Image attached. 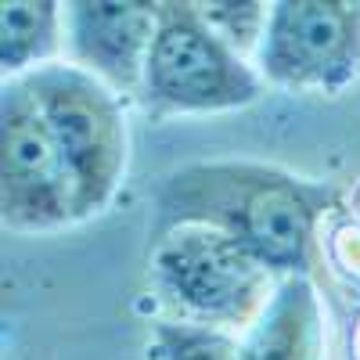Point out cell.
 Masks as SVG:
<instances>
[{"mask_svg":"<svg viewBox=\"0 0 360 360\" xmlns=\"http://www.w3.org/2000/svg\"><path fill=\"white\" fill-rule=\"evenodd\" d=\"M335 202V184L295 176L281 166L245 159L191 162L159 184L148 238L188 224L213 227L256 252L278 278H292L310 274L317 224Z\"/></svg>","mask_w":360,"mask_h":360,"instance_id":"6da1fadb","label":"cell"},{"mask_svg":"<svg viewBox=\"0 0 360 360\" xmlns=\"http://www.w3.org/2000/svg\"><path fill=\"white\" fill-rule=\"evenodd\" d=\"M148 278L180 321L209 328L252 324L281 281L242 242L198 224L152 238Z\"/></svg>","mask_w":360,"mask_h":360,"instance_id":"7a4b0ae2","label":"cell"},{"mask_svg":"<svg viewBox=\"0 0 360 360\" xmlns=\"http://www.w3.org/2000/svg\"><path fill=\"white\" fill-rule=\"evenodd\" d=\"M25 79L58 141L76 188L79 220L101 217L127 176L130 134L115 90L72 62L44 65Z\"/></svg>","mask_w":360,"mask_h":360,"instance_id":"3957f363","label":"cell"},{"mask_svg":"<svg viewBox=\"0 0 360 360\" xmlns=\"http://www.w3.org/2000/svg\"><path fill=\"white\" fill-rule=\"evenodd\" d=\"M263 76L238 54L198 4H159V29L141 98L155 112H231L259 101Z\"/></svg>","mask_w":360,"mask_h":360,"instance_id":"277c9868","label":"cell"},{"mask_svg":"<svg viewBox=\"0 0 360 360\" xmlns=\"http://www.w3.org/2000/svg\"><path fill=\"white\" fill-rule=\"evenodd\" d=\"M0 217L18 234L79 224L65 155L25 79H8L0 90Z\"/></svg>","mask_w":360,"mask_h":360,"instance_id":"5b68a950","label":"cell"},{"mask_svg":"<svg viewBox=\"0 0 360 360\" xmlns=\"http://www.w3.org/2000/svg\"><path fill=\"white\" fill-rule=\"evenodd\" d=\"M256 72L281 90L339 94L360 79V4L281 0L256 51Z\"/></svg>","mask_w":360,"mask_h":360,"instance_id":"8992f818","label":"cell"},{"mask_svg":"<svg viewBox=\"0 0 360 360\" xmlns=\"http://www.w3.org/2000/svg\"><path fill=\"white\" fill-rule=\"evenodd\" d=\"M159 29V4L76 0L65 4V47L72 65L112 90L141 94L144 65Z\"/></svg>","mask_w":360,"mask_h":360,"instance_id":"52a82bcc","label":"cell"},{"mask_svg":"<svg viewBox=\"0 0 360 360\" xmlns=\"http://www.w3.org/2000/svg\"><path fill=\"white\" fill-rule=\"evenodd\" d=\"M324 307L310 274L281 278L242 339V360H324Z\"/></svg>","mask_w":360,"mask_h":360,"instance_id":"ba28073f","label":"cell"},{"mask_svg":"<svg viewBox=\"0 0 360 360\" xmlns=\"http://www.w3.org/2000/svg\"><path fill=\"white\" fill-rule=\"evenodd\" d=\"M65 15L54 0H8L0 8V65L18 79L44 65H54L62 51Z\"/></svg>","mask_w":360,"mask_h":360,"instance_id":"9c48e42d","label":"cell"},{"mask_svg":"<svg viewBox=\"0 0 360 360\" xmlns=\"http://www.w3.org/2000/svg\"><path fill=\"white\" fill-rule=\"evenodd\" d=\"M148 360H242V342L224 328L159 321L148 339Z\"/></svg>","mask_w":360,"mask_h":360,"instance_id":"30bf717a","label":"cell"},{"mask_svg":"<svg viewBox=\"0 0 360 360\" xmlns=\"http://www.w3.org/2000/svg\"><path fill=\"white\" fill-rule=\"evenodd\" d=\"M198 11L242 58L249 51H259L263 29L270 18L266 4H198Z\"/></svg>","mask_w":360,"mask_h":360,"instance_id":"8fae6325","label":"cell"}]
</instances>
